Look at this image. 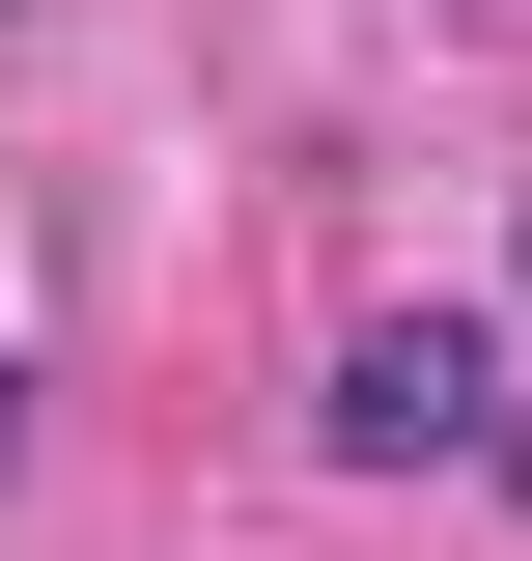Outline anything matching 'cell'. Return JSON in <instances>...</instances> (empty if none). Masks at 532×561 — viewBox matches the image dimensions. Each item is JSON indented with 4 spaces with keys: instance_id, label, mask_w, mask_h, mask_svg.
<instances>
[{
    "instance_id": "cell-1",
    "label": "cell",
    "mask_w": 532,
    "mask_h": 561,
    "mask_svg": "<svg viewBox=\"0 0 532 561\" xmlns=\"http://www.w3.org/2000/svg\"><path fill=\"white\" fill-rule=\"evenodd\" d=\"M476 421H505V337H476V309H365V337H336V449H365V478H449Z\"/></svg>"
},
{
    "instance_id": "cell-2",
    "label": "cell",
    "mask_w": 532,
    "mask_h": 561,
    "mask_svg": "<svg viewBox=\"0 0 532 561\" xmlns=\"http://www.w3.org/2000/svg\"><path fill=\"white\" fill-rule=\"evenodd\" d=\"M0 449H28V365H0Z\"/></svg>"
}]
</instances>
